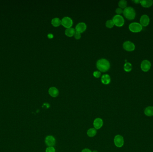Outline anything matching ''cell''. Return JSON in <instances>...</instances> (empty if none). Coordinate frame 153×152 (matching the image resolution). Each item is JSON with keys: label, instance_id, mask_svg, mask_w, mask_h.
I'll return each instance as SVG.
<instances>
[{"label": "cell", "instance_id": "obj_1", "mask_svg": "<svg viewBox=\"0 0 153 152\" xmlns=\"http://www.w3.org/2000/svg\"><path fill=\"white\" fill-rule=\"evenodd\" d=\"M96 67L99 71L103 72H106L110 69V63L106 59H100L96 63Z\"/></svg>", "mask_w": 153, "mask_h": 152}, {"label": "cell", "instance_id": "obj_2", "mask_svg": "<svg viewBox=\"0 0 153 152\" xmlns=\"http://www.w3.org/2000/svg\"><path fill=\"white\" fill-rule=\"evenodd\" d=\"M123 14L125 18L129 20H132L136 17V11L132 7H127L123 10Z\"/></svg>", "mask_w": 153, "mask_h": 152}, {"label": "cell", "instance_id": "obj_3", "mask_svg": "<svg viewBox=\"0 0 153 152\" xmlns=\"http://www.w3.org/2000/svg\"><path fill=\"white\" fill-rule=\"evenodd\" d=\"M143 27L140 23L134 22L129 24V30L133 33H139L142 30Z\"/></svg>", "mask_w": 153, "mask_h": 152}, {"label": "cell", "instance_id": "obj_4", "mask_svg": "<svg viewBox=\"0 0 153 152\" xmlns=\"http://www.w3.org/2000/svg\"><path fill=\"white\" fill-rule=\"evenodd\" d=\"M114 25L118 27H121L124 24V19L121 15H116L112 19Z\"/></svg>", "mask_w": 153, "mask_h": 152}, {"label": "cell", "instance_id": "obj_5", "mask_svg": "<svg viewBox=\"0 0 153 152\" xmlns=\"http://www.w3.org/2000/svg\"><path fill=\"white\" fill-rule=\"evenodd\" d=\"M73 24V21L69 17H65L61 20V25L66 29L72 27Z\"/></svg>", "mask_w": 153, "mask_h": 152}, {"label": "cell", "instance_id": "obj_6", "mask_svg": "<svg viewBox=\"0 0 153 152\" xmlns=\"http://www.w3.org/2000/svg\"><path fill=\"white\" fill-rule=\"evenodd\" d=\"M123 47L124 50L131 52L135 49V45L132 42L127 41L123 43Z\"/></svg>", "mask_w": 153, "mask_h": 152}, {"label": "cell", "instance_id": "obj_7", "mask_svg": "<svg viewBox=\"0 0 153 152\" xmlns=\"http://www.w3.org/2000/svg\"><path fill=\"white\" fill-rule=\"evenodd\" d=\"M151 66V64L148 60H144L141 64V68L144 72H147L150 70Z\"/></svg>", "mask_w": 153, "mask_h": 152}, {"label": "cell", "instance_id": "obj_8", "mask_svg": "<svg viewBox=\"0 0 153 152\" xmlns=\"http://www.w3.org/2000/svg\"><path fill=\"white\" fill-rule=\"evenodd\" d=\"M114 143L115 146L117 147H122L124 144V140L123 136L120 135L116 136L114 138Z\"/></svg>", "mask_w": 153, "mask_h": 152}, {"label": "cell", "instance_id": "obj_9", "mask_svg": "<svg viewBox=\"0 0 153 152\" xmlns=\"http://www.w3.org/2000/svg\"><path fill=\"white\" fill-rule=\"evenodd\" d=\"M150 19L149 17L146 14H144L141 16L140 19V24L142 27H146L150 23Z\"/></svg>", "mask_w": 153, "mask_h": 152}, {"label": "cell", "instance_id": "obj_10", "mask_svg": "<svg viewBox=\"0 0 153 152\" xmlns=\"http://www.w3.org/2000/svg\"><path fill=\"white\" fill-rule=\"evenodd\" d=\"M86 25L84 22H80L75 27V31L76 32H78L79 33H82L85 31L86 29Z\"/></svg>", "mask_w": 153, "mask_h": 152}, {"label": "cell", "instance_id": "obj_11", "mask_svg": "<svg viewBox=\"0 0 153 152\" xmlns=\"http://www.w3.org/2000/svg\"><path fill=\"white\" fill-rule=\"evenodd\" d=\"M45 142L49 147H53L56 143V139L52 136H48L45 138Z\"/></svg>", "mask_w": 153, "mask_h": 152}, {"label": "cell", "instance_id": "obj_12", "mask_svg": "<svg viewBox=\"0 0 153 152\" xmlns=\"http://www.w3.org/2000/svg\"><path fill=\"white\" fill-rule=\"evenodd\" d=\"M103 120L100 118H97L94 120L93 122V125L96 129H99L102 128L103 125Z\"/></svg>", "mask_w": 153, "mask_h": 152}, {"label": "cell", "instance_id": "obj_13", "mask_svg": "<svg viewBox=\"0 0 153 152\" xmlns=\"http://www.w3.org/2000/svg\"><path fill=\"white\" fill-rule=\"evenodd\" d=\"M48 93L53 97H56L59 95V90L55 87H51L48 90Z\"/></svg>", "mask_w": 153, "mask_h": 152}, {"label": "cell", "instance_id": "obj_14", "mask_svg": "<svg viewBox=\"0 0 153 152\" xmlns=\"http://www.w3.org/2000/svg\"><path fill=\"white\" fill-rule=\"evenodd\" d=\"M140 3L143 7L149 8L153 4V1L152 0H142L140 1Z\"/></svg>", "mask_w": 153, "mask_h": 152}, {"label": "cell", "instance_id": "obj_15", "mask_svg": "<svg viewBox=\"0 0 153 152\" xmlns=\"http://www.w3.org/2000/svg\"><path fill=\"white\" fill-rule=\"evenodd\" d=\"M111 77L109 75L107 74H103L101 77V82L104 84L107 85L111 82Z\"/></svg>", "mask_w": 153, "mask_h": 152}, {"label": "cell", "instance_id": "obj_16", "mask_svg": "<svg viewBox=\"0 0 153 152\" xmlns=\"http://www.w3.org/2000/svg\"><path fill=\"white\" fill-rule=\"evenodd\" d=\"M75 33H76V31H75V29L72 27L67 28L65 30V34L67 36L69 37H71L74 36Z\"/></svg>", "mask_w": 153, "mask_h": 152}, {"label": "cell", "instance_id": "obj_17", "mask_svg": "<svg viewBox=\"0 0 153 152\" xmlns=\"http://www.w3.org/2000/svg\"><path fill=\"white\" fill-rule=\"evenodd\" d=\"M144 113L145 115L148 116H153V106H149L145 108L144 110Z\"/></svg>", "mask_w": 153, "mask_h": 152}, {"label": "cell", "instance_id": "obj_18", "mask_svg": "<svg viewBox=\"0 0 153 152\" xmlns=\"http://www.w3.org/2000/svg\"><path fill=\"white\" fill-rule=\"evenodd\" d=\"M51 23L54 27H58L61 25V20L58 18H53L51 21Z\"/></svg>", "mask_w": 153, "mask_h": 152}, {"label": "cell", "instance_id": "obj_19", "mask_svg": "<svg viewBox=\"0 0 153 152\" xmlns=\"http://www.w3.org/2000/svg\"><path fill=\"white\" fill-rule=\"evenodd\" d=\"M96 133H97V130L94 128H90L87 132V134L88 136L91 137H92L95 136Z\"/></svg>", "mask_w": 153, "mask_h": 152}, {"label": "cell", "instance_id": "obj_20", "mask_svg": "<svg viewBox=\"0 0 153 152\" xmlns=\"http://www.w3.org/2000/svg\"><path fill=\"white\" fill-rule=\"evenodd\" d=\"M132 65L131 63L129 62L126 63L124 66V69L125 71L127 72L131 71V70H132Z\"/></svg>", "mask_w": 153, "mask_h": 152}, {"label": "cell", "instance_id": "obj_21", "mask_svg": "<svg viewBox=\"0 0 153 152\" xmlns=\"http://www.w3.org/2000/svg\"><path fill=\"white\" fill-rule=\"evenodd\" d=\"M118 5L119 6V8L124 10L125 8L127 7V2L125 0H121L118 2Z\"/></svg>", "mask_w": 153, "mask_h": 152}, {"label": "cell", "instance_id": "obj_22", "mask_svg": "<svg viewBox=\"0 0 153 152\" xmlns=\"http://www.w3.org/2000/svg\"><path fill=\"white\" fill-rule=\"evenodd\" d=\"M114 25H115L112 20H109L106 22V26L109 28H112Z\"/></svg>", "mask_w": 153, "mask_h": 152}, {"label": "cell", "instance_id": "obj_23", "mask_svg": "<svg viewBox=\"0 0 153 152\" xmlns=\"http://www.w3.org/2000/svg\"><path fill=\"white\" fill-rule=\"evenodd\" d=\"M101 73L100 71H94L93 72V76L96 78H99L101 76Z\"/></svg>", "mask_w": 153, "mask_h": 152}, {"label": "cell", "instance_id": "obj_24", "mask_svg": "<svg viewBox=\"0 0 153 152\" xmlns=\"http://www.w3.org/2000/svg\"><path fill=\"white\" fill-rule=\"evenodd\" d=\"M116 13H117V15H120L123 13V9L120 8H117L116 10Z\"/></svg>", "mask_w": 153, "mask_h": 152}, {"label": "cell", "instance_id": "obj_25", "mask_svg": "<svg viewBox=\"0 0 153 152\" xmlns=\"http://www.w3.org/2000/svg\"><path fill=\"white\" fill-rule=\"evenodd\" d=\"M46 152H55V149L53 147H48L46 149Z\"/></svg>", "mask_w": 153, "mask_h": 152}, {"label": "cell", "instance_id": "obj_26", "mask_svg": "<svg viewBox=\"0 0 153 152\" xmlns=\"http://www.w3.org/2000/svg\"><path fill=\"white\" fill-rule=\"evenodd\" d=\"M74 38L76 39H79L81 38V33H78V32H76L74 35Z\"/></svg>", "mask_w": 153, "mask_h": 152}, {"label": "cell", "instance_id": "obj_27", "mask_svg": "<svg viewBox=\"0 0 153 152\" xmlns=\"http://www.w3.org/2000/svg\"><path fill=\"white\" fill-rule=\"evenodd\" d=\"M81 152H92L90 149H83Z\"/></svg>", "mask_w": 153, "mask_h": 152}, {"label": "cell", "instance_id": "obj_28", "mask_svg": "<svg viewBox=\"0 0 153 152\" xmlns=\"http://www.w3.org/2000/svg\"><path fill=\"white\" fill-rule=\"evenodd\" d=\"M48 36L49 38H53V34H48Z\"/></svg>", "mask_w": 153, "mask_h": 152}, {"label": "cell", "instance_id": "obj_29", "mask_svg": "<svg viewBox=\"0 0 153 152\" xmlns=\"http://www.w3.org/2000/svg\"><path fill=\"white\" fill-rule=\"evenodd\" d=\"M98 152V151H93V152Z\"/></svg>", "mask_w": 153, "mask_h": 152}]
</instances>
